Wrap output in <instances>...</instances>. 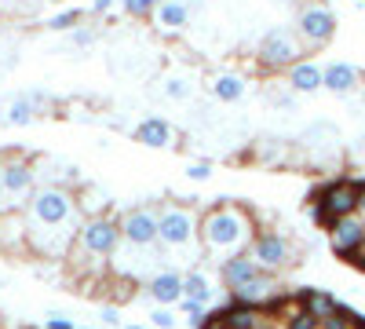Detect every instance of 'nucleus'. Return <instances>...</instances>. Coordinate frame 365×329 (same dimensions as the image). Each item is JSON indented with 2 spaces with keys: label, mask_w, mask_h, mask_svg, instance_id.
<instances>
[{
  "label": "nucleus",
  "mask_w": 365,
  "mask_h": 329,
  "mask_svg": "<svg viewBox=\"0 0 365 329\" xmlns=\"http://www.w3.org/2000/svg\"><path fill=\"white\" fill-rule=\"evenodd\" d=\"M26 227H29V253L34 256L70 260L77 234L84 227L77 194L63 183H41L26 205Z\"/></svg>",
  "instance_id": "1"
},
{
  "label": "nucleus",
  "mask_w": 365,
  "mask_h": 329,
  "mask_svg": "<svg viewBox=\"0 0 365 329\" xmlns=\"http://www.w3.org/2000/svg\"><path fill=\"white\" fill-rule=\"evenodd\" d=\"M256 242V223L245 208L220 205L201 216V249L216 256V263H227L234 256H245Z\"/></svg>",
  "instance_id": "2"
},
{
  "label": "nucleus",
  "mask_w": 365,
  "mask_h": 329,
  "mask_svg": "<svg viewBox=\"0 0 365 329\" xmlns=\"http://www.w3.org/2000/svg\"><path fill=\"white\" fill-rule=\"evenodd\" d=\"M117 246H120V223L117 220H110V216L84 220V227L77 234V246L70 253L73 271H81V275H103L110 256L117 253Z\"/></svg>",
  "instance_id": "3"
},
{
  "label": "nucleus",
  "mask_w": 365,
  "mask_h": 329,
  "mask_svg": "<svg viewBox=\"0 0 365 329\" xmlns=\"http://www.w3.org/2000/svg\"><path fill=\"white\" fill-rule=\"evenodd\" d=\"M37 168L15 151L0 154V216L4 213H26L29 198L37 194Z\"/></svg>",
  "instance_id": "4"
},
{
  "label": "nucleus",
  "mask_w": 365,
  "mask_h": 329,
  "mask_svg": "<svg viewBox=\"0 0 365 329\" xmlns=\"http://www.w3.org/2000/svg\"><path fill=\"white\" fill-rule=\"evenodd\" d=\"M161 249L172 253H187V249H201V216L194 208H182V205H168L161 208Z\"/></svg>",
  "instance_id": "5"
},
{
  "label": "nucleus",
  "mask_w": 365,
  "mask_h": 329,
  "mask_svg": "<svg viewBox=\"0 0 365 329\" xmlns=\"http://www.w3.org/2000/svg\"><path fill=\"white\" fill-rule=\"evenodd\" d=\"M358 179H332L314 194V216L322 227H332L344 216H358Z\"/></svg>",
  "instance_id": "6"
},
{
  "label": "nucleus",
  "mask_w": 365,
  "mask_h": 329,
  "mask_svg": "<svg viewBox=\"0 0 365 329\" xmlns=\"http://www.w3.org/2000/svg\"><path fill=\"white\" fill-rule=\"evenodd\" d=\"M120 238L132 246H161V208L154 205H139V208H128L120 216Z\"/></svg>",
  "instance_id": "7"
},
{
  "label": "nucleus",
  "mask_w": 365,
  "mask_h": 329,
  "mask_svg": "<svg viewBox=\"0 0 365 329\" xmlns=\"http://www.w3.org/2000/svg\"><path fill=\"white\" fill-rule=\"evenodd\" d=\"M249 256L259 263V271H282V267L292 263V242L282 231H259Z\"/></svg>",
  "instance_id": "8"
},
{
  "label": "nucleus",
  "mask_w": 365,
  "mask_h": 329,
  "mask_svg": "<svg viewBox=\"0 0 365 329\" xmlns=\"http://www.w3.org/2000/svg\"><path fill=\"white\" fill-rule=\"evenodd\" d=\"M259 63L267 70H282V66H296L299 63V41L289 34V29H270L259 44Z\"/></svg>",
  "instance_id": "9"
},
{
  "label": "nucleus",
  "mask_w": 365,
  "mask_h": 329,
  "mask_svg": "<svg viewBox=\"0 0 365 329\" xmlns=\"http://www.w3.org/2000/svg\"><path fill=\"white\" fill-rule=\"evenodd\" d=\"M329 246H332V253H336V256L351 260V256L365 246V220H361V216H344V220H336V223L329 227Z\"/></svg>",
  "instance_id": "10"
},
{
  "label": "nucleus",
  "mask_w": 365,
  "mask_h": 329,
  "mask_svg": "<svg viewBox=\"0 0 365 329\" xmlns=\"http://www.w3.org/2000/svg\"><path fill=\"white\" fill-rule=\"evenodd\" d=\"M230 296H234L237 304H252V308H274V304L282 300V296H278V282H274L270 271H259V275L249 278L245 285L230 289Z\"/></svg>",
  "instance_id": "11"
},
{
  "label": "nucleus",
  "mask_w": 365,
  "mask_h": 329,
  "mask_svg": "<svg viewBox=\"0 0 365 329\" xmlns=\"http://www.w3.org/2000/svg\"><path fill=\"white\" fill-rule=\"evenodd\" d=\"M227 329H270L274 322V308H252V304H227L220 311Z\"/></svg>",
  "instance_id": "12"
},
{
  "label": "nucleus",
  "mask_w": 365,
  "mask_h": 329,
  "mask_svg": "<svg viewBox=\"0 0 365 329\" xmlns=\"http://www.w3.org/2000/svg\"><path fill=\"white\" fill-rule=\"evenodd\" d=\"M332 34H336V15L329 8H303L299 15V37L307 44H325Z\"/></svg>",
  "instance_id": "13"
},
{
  "label": "nucleus",
  "mask_w": 365,
  "mask_h": 329,
  "mask_svg": "<svg viewBox=\"0 0 365 329\" xmlns=\"http://www.w3.org/2000/svg\"><path fill=\"white\" fill-rule=\"evenodd\" d=\"M0 253H29L26 213H4L0 216Z\"/></svg>",
  "instance_id": "14"
},
{
  "label": "nucleus",
  "mask_w": 365,
  "mask_h": 329,
  "mask_svg": "<svg viewBox=\"0 0 365 329\" xmlns=\"http://www.w3.org/2000/svg\"><path fill=\"white\" fill-rule=\"evenodd\" d=\"M146 293L154 296L158 304H179L182 296H187V278L175 275V271H161L146 282Z\"/></svg>",
  "instance_id": "15"
},
{
  "label": "nucleus",
  "mask_w": 365,
  "mask_h": 329,
  "mask_svg": "<svg viewBox=\"0 0 365 329\" xmlns=\"http://www.w3.org/2000/svg\"><path fill=\"white\" fill-rule=\"evenodd\" d=\"M259 275V263L245 253V256H234V260H227V263H220V278L227 282V289H237V285H245L249 278H256Z\"/></svg>",
  "instance_id": "16"
},
{
  "label": "nucleus",
  "mask_w": 365,
  "mask_h": 329,
  "mask_svg": "<svg viewBox=\"0 0 365 329\" xmlns=\"http://www.w3.org/2000/svg\"><path fill=\"white\" fill-rule=\"evenodd\" d=\"M135 139L143 146H154V151H161V146L172 143V125L165 121V117H143L139 128H135Z\"/></svg>",
  "instance_id": "17"
},
{
  "label": "nucleus",
  "mask_w": 365,
  "mask_h": 329,
  "mask_svg": "<svg viewBox=\"0 0 365 329\" xmlns=\"http://www.w3.org/2000/svg\"><path fill=\"white\" fill-rule=\"evenodd\" d=\"M299 300H303V308H307V315H314L318 322H325V318H332L340 311V300L325 289H311V293H303Z\"/></svg>",
  "instance_id": "18"
},
{
  "label": "nucleus",
  "mask_w": 365,
  "mask_h": 329,
  "mask_svg": "<svg viewBox=\"0 0 365 329\" xmlns=\"http://www.w3.org/2000/svg\"><path fill=\"white\" fill-rule=\"evenodd\" d=\"M289 84L296 92H314V88H325V70H318L314 63H296L289 70Z\"/></svg>",
  "instance_id": "19"
},
{
  "label": "nucleus",
  "mask_w": 365,
  "mask_h": 329,
  "mask_svg": "<svg viewBox=\"0 0 365 329\" xmlns=\"http://www.w3.org/2000/svg\"><path fill=\"white\" fill-rule=\"evenodd\" d=\"M354 84H358V70L351 63H332L325 70V88L329 92H351Z\"/></svg>",
  "instance_id": "20"
},
{
  "label": "nucleus",
  "mask_w": 365,
  "mask_h": 329,
  "mask_svg": "<svg viewBox=\"0 0 365 329\" xmlns=\"http://www.w3.org/2000/svg\"><path fill=\"white\" fill-rule=\"evenodd\" d=\"M212 96H216L220 103H237L241 96H245V81L234 77V74H223V77H216V84H212Z\"/></svg>",
  "instance_id": "21"
},
{
  "label": "nucleus",
  "mask_w": 365,
  "mask_h": 329,
  "mask_svg": "<svg viewBox=\"0 0 365 329\" xmlns=\"http://www.w3.org/2000/svg\"><path fill=\"white\" fill-rule=\"evenodd\" d=\"M187 19H190V11L182 8L179 0H165V4L158 8V22L165 29H182V26H187Z\"/></svg>",
  "instance_id": "22"
},
{
  "label": "nucleus",
  "mask_w": 365,
  "mask_h": 329,
  "mask_svg": "<svg viewBox=\"0 0 365 329\" xmlns=\"http://www.w3.org/2000/svg\"><path fill=\"white\" fill-rule=\"evenodd\" d=\"M187 296H194V300H201V304H212V282H208V275L190 271L187 275Z\"/></svg>",
  "instance_id": "23"
},
{
  "label": "nucleus",
  "mask_w": 365,
  "mask_h": 329,
  "mask_svg": "<svg viewBox=\"0 0 365 329\" xmlns=\"http://www.w3.org/2000/svg\"><path fill=\"white\" fill-rule=\"evenodd\" d=\"M34 113L37 110H34V103H29V99H15L8 117H11V125H29V121H34Z\"/></svg>",
  "instance_id": "24"
},
{
  "label": "nucleus",
  "mask_w": 365,
  "mask_h": 329,
  "mask_svg": "<svg viewBox=\"0 0 365 329\" xmlns=\"http://www.w3.org/2000/svg\"><path fill=\"white\" fill-rule=\"evenodd\" d=\"M179 304H182V311H187V315H190V322H194V325H201V322L208 318V304H201V300H194V296H182V300H179Z\"/></svg>",
  "instance_id": "25"
},
{
  "label": "nucleus",
  "mask_w": 365,
  "mask_h": 329,
  "mask_svg": "<svg viewBox=\"0 0 365 329\" xmlns=\"http://www.w3.org/2000/svg\"><path fill=\"white\" fill-rule=\"evenodd\" d=\"M161 4H165V0H125V11L135 15V19H143V15H150V11H158Z\"/></svg>",
  "instance_id": "26"
},
{
  "label": "nucleus",
  "mask_w": 365,
  "mask_h": 329,
  "mask_svg": "<svg viewBox=\"0 0 365 329\" xmlns=\"http://www.w3.org/2000/svg\"><path fill=\"white\" fill-rule=\"evenodd\" d=\"M77 22H81V8H66V11H58L48 26H51V29H73Z\"/></svg>",
  "instance_id": "27"
},
{
  "label": "nucleus",
  "mask_w": 365,
  "mask_h": 329,
  "mask_svg": "<svg viewBox=\"0 0 365 329\" xmlns=\"http://www.w3.org/2000/svg\"><path fill=\"white\" fill-rule=\"evenodd\" d=\"M190 92H194V88L182 81V77H172V81L165 84V96H168V99H190Z\"/></svg>",
  "instance_id": "28"
},
{
  "label": "nucleus",
  "mask_w": 365,
  "mask_h": 329,
  "mask_svg": "<svg viewBox=\"0 0 365 329\" xmlns=\"http://www.w3.org/2000/svg\"><path fill=\"white\" fill-rule=\"evenodd\" d=\"M150 318H154V325H158V329H172V325H175V315H172V311H165V308H158Z\"/></svg>",
  "instance_id": "29"
},
{
  "label": "nucleus",
  "mask_w": 365,
  "mask_h": 329,
  "mask_svg": "<svg viewBox=\"0 0 365 329\" xmlns=\"http://www.w3.org/2000/svg\"><path fill=\"white\" fill-rule=\"evenodd\" d=\"M187 176H190V179H197V183H201V179H208V176H212V168H208L205 161H197V165H187Z\"/></svg>",
  "instance_id": "30"
},
{
  "label": "nucleus",
  "mask_w": 365,
  "mask_h": 329,
  "mask_svg": "<svg viewBox=\"0 0 365 329\" xmlns=\"http://www.w3.org/2000/svg\"><path fill=\"white\" fill-rule=\"evenodd\" d=\"M73 44H77V48H91V44H96V34H91V29H77Z\"/></svg>",
  "instance_id": "31"
},
{
  "label": "nucleus",
  "mask_w": 365,
  "mask_h": 329,
  "mask_svg": "<svg viewBox=\"0 0 365 329\" xmlns=\"http://www.w3.org/2000/svg\"><path fill=\"white\" fill-rule=\"evenodd\" d=\"M103 322H106V325H117V322H120V311H117V308H103Z\"/></svg>",
  "instance_id": "32"
},
{
  "label": "nucleus",
  "mask_w": 365,
  "mask_h": 329,
  "mask_svg": "<svg viewBox=\"0 0 365 329\" xmlns=\"http://www.w3.org/2000/svg\"><path fill=\"white\" fill-rule=\"evenodd\" d=\"M48 329H73V322H70V318H58V315H55V318H48Z\"/></svg>",
  "instance_id": "33"
},
{
  "label": "nucleus",
  "mask_w": 365,
  "mask_h": 329,
  "mask_svg": "<svg viewBox=\"0 0 365 329\" xmlns=\"http://www.w3.org/2000/svg\"><path fill=\"white\" fill-rule=\"evenodd\" d=\"M358 191H361V194H358V213H365V179L358 183Z\"/></svg>",
  "instance_id": "34"
},
{
  "label": "nucleus",
  "mask_w": 365,
  "mask_h": 329,
  "mask_svg": "<svg viewBox=\"0 0 365 329\" xmlns=\"http://www.w3.org/2000/svg\"><path fill=\"white\" fill-rule=\"evenodd\" d=\"M113 4V0H96V4H91V11H106Z\"/></svg>",
  "instance_id": "35"
},
{
  "label": "nucleus",
  "mask_w": 365,
  "mask_h": 329,
  "mask_svg": "<svg viewBox=\"0 0 365 329\" xmlns=\"http://www.w3.org/2000/svg\"><path fill=\"white\" fill-rule=\"evenodd\" d=\"M128 329H146V325H128Z\"/></svg>",
  "instance_id": "36"
},
{
  "label": "nucleus",
  "mask_w": 365,
  "mask_h": 329,
  "mask_svg": "<svg viewBox=\"0 0 365 329\" xmlns=\"http://www.w3.org/2000/svg\"><path fill=\"white\" fill-rule=\"evenodd\" d=\"M361 329H365V325H361Z\"/></svg>",
  "instance_id": "37"
}]
</instances>
